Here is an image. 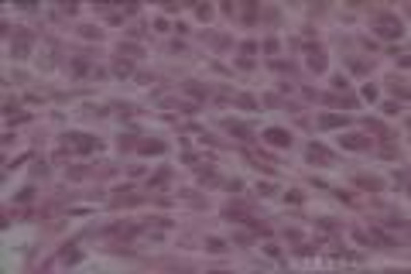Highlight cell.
Listing matches in <instances>:
<instances>
[{
    "label": "cell",
    "mask_w": 411,
    "mask_h": 274,
    "mask_svg": "<svg viewBox=\"0 0 411 274\" xmlns=\"http://www.w3.org/2000/svg\"><path fill=\"white\" fill-rule=\"evenodd\" d=\"M380 34H401V24H398L394 17H384V21H380Z\"/></svg>",
    "instance_id": "1"
},
{
    "label": "cell",
    "mask_w": 411,
    "mask_h": 274,
    "mask_svg": "<svg viewBox=\"0 0 411 274\" xmlns=\"http://www.w3.org/2000/svg\"><path fill=\"white\" fill-rule=\"evenodd\" d=\"M268 140L277 144V147H284V144H291V137L284 134V131H268Z\"/></svg>",
    "instance_id": "2"
}]
</instances>
